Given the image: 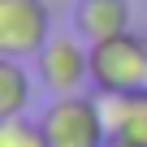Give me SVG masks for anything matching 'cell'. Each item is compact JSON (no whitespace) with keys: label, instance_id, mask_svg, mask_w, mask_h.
Masks as SVG:
<instances>
[{"label":"cell","instance_id":"obj_1","mask_svg":"<svg viewBox=\"0 0 147 147\" xmlns=\"http://www.w3.org/2000/svg\"><path fill=\"white\" fill-rule=\"evenodd\" d=\"M91 48V87L100 95H143L147 91V39L113 35Z\"/></svg>","mask_w":147,"mask_h":147},{"label":"cell","instance_id":"obj_2","mask_svg":"<svg viewBox=\"0 0 147 147\" xmlns=\"http://www.w3.org/2000/svg\"><path fill=\"white\" fill-rule=\"evenodd\" d=\"M48 147H108V125L95 95H52L39 117Z\"/></svg>","mask_w":147,"mask_h":147},{"label":"cell","instance_id":"obj_3","mask_svg":"<svg viewBox=\"0 0 147 147\" xmlns=\"http://www.w3.org/2000/svg\"><path fill=\"white\" fill-rule=\"evenodd\" d=\"M52 39V9L48 0H0V56H39Z\"/></svg>","mask_w":147,"mask_h":147},{"label":"cell","instance_id":"obj_4","mask_svg":"<svg viewBox=\"0 0 147 147\" xmlns=\"http://www.w3.org/2000/svg\"><path fill=\"white\" fill-rule=\"evenodd\" d=\"M35 69H39V82L52 95H78L91 82V48H82L69 35H52L39 48Z\"/></svg>","mask_w":147,"mask_h":147},{"label":"cell","instance_id":"obj_5","mask_svg":"<svg viewBox=\"0 0 147 147\" xmlns=\"http://www.w3.org/2000/svg\"><path fill=\"white\" fill-rule=\"evenodd\" d=\"M74 30L87 43L125 35L130 30V5L125 0H74Z\"/></svg>","mask_w":147,"mask_h":147},{"label":"cell","instance_id":"obj_6","mask_svg":"<svg viewBox=\"0 0 147 147\" xmlns=\"http://www.w3.org/2000/svg\"><path fill=\"white\" fill-rule=\"evenodd\" d=\"M30 104V74L18 56H0V121L22 117Z\"/></svg>","mask_w":147,"mask_h":147}]
</instances>
